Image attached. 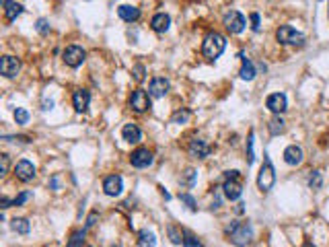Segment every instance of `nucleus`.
<instances>
[{"label": "nucleus", "instance_id": "obj_1", "mask_svg": "<svg viewBox=\"0 0 329 247\" xmlns=\"http://www.w3.org/2000/svg\"><path fill=\"white\" fill-rule=\"evenodd\" d=\"M226 48V39L224 35H220L218 31H212L204 37V44H202V54L206 60H216Z\"/></svg>", "mask_w": 329, "mask_h": 247}, {"label": "nucleus", "instance_id": "obj_2", "mask_svg": "<svg viewBox=\"0 0 329 247\" xmlns=\"http://www.w3.org/2000/svg\"><path fill=\"white\" fill-rule=\"evenodd\" d=\"M228 241L237 247H247L253 241V227L249 223H234L228 227Z\"/></svg>", "mask_w": 329, "mask_h": 247}, {"label": "nucleus", "instance_id": "obj_3", "mask_svg": "<svg viewBox=\"0 0 329 247\" xmlns=\"http://www.w3.org/2000/svg\"><path fill=\"white\" fill-rule=\"evenodd\" d=\"M222 192L228 200H239L243 194V183H241V173L239 171H226L224 173V183H222Z\"/></svg>", "mask_w": 329, "mask_h": 247}, {"label": "nucleus", "instance_id": "obj_4", "mask_svg": "<svg viewBox=\"0 0 329 247\" xmlns=\"http://www.w3.org/2000/svg\"><path fill=\"white\" fill-rule=\"evenodd\" d=\"M263 157L265 159H263V165H261L259 175H257V188L265 194V192H270L274 188V183H276V169H274V165H272L267 154H263Z\"/></svg>", "mask_w": 329, "mask_h": 247}, {"label": "nucleus", "instance_id": "obj_5", "mask_svg": "<svg viewBox=\"0 0 329 247\" xmlns=\"http://www.w3.org/2000/svg\"><path fill=\"white\" fill-rule=\"evenodd\" d=\"M276 39L282 44V46H305V35L301 31H296L294 27L290 25H282L278 31H276Z\"/></svg>", "mask_w": 329, "mask_h": 247}, {"label": "nucleus", "instance_id": "obj_6", "mask_svg": "<svg viewBox=\"0 0 329 247\" xmlns=\"http://www.w3.org/2000/svg\"><path fill=\"white\" fill-rule=\"evenodd\" d=\"M222 25L226 27L228 33H241V31L245 29V25H247V21L239 11H228L222 17Z\"/></svg>", "mask_w": 329, "mask_h": 247}, {"label": "nucleus", "instance_id": "obj_7", "mask_svg": "<svg viewBox=\"0 0 329 247\" xmlns=\"http://www.w3.org/2000/svg\"><path fill=\"white\" fill-rule=\"evenodd\" d=\"M62 60H64V64L70 66V68H78L82 62L86 60V52L80 48V46H68L62 54Z\"/></svg>", "mask_w": 329, "mask_h": 247}, {"label": "nucleus", "instance_id": "obj_8", "mask_svg": "<svg viewBox=\"0 0 329 247\" xmlns=\"http://www.w3.org/2000/svg\"><path fill=\"white\" fill-rule=\"evenodd\" d=\"M130 107L136 113H144L151 109V95L144 91V89H136L132 95H130Z\"/></svg>", "mask_w": 329, "mask_h": 247}, {"label": "nucleus", "instance_id": "obj_9", "mask_svg": "<svg viewBox=\"0 0 329 247\" xmlns=\"http://www.w3.org/2000/svg\"><path fill=\"white\" fill-rule=\"evenodd\" d=\"M130 163L136 169H144L148 165H153V152L148 150V148H136L130 154Z\"/></svg>", "mask_w": 329, "mask_h": 247}, {"label": "nucleus", "instance_id": "obj_10", "mask_svg": "<svg viewBox=\"0 0 329 247\" xmlns=\"http://www.w3.org/2000/svg\"><path fill=\"white\" fill-rule=\"evenodd\" d=\"M122 190H124V179L119 177V175H107L103 179V192H105V196L115 198V196L122 194Z\"/></svg>", "mask_w": 329, "mask_h": 247}, {"label": "nucleus", "instance_id": "obj_11", "mask_svg": "<svg viewBox=\"0 0 329 247\" xmlns=\"http://www.w3.org/2000/svg\"><path fill=\"white\" fill-rule=\"evenodd\" d=\"M19 70H21V62L15 56H3V60H0V72H3V76L15 78Z\"/></svg>", "mask_w": 329, "mask_h": 247}, {"label": "nucleus", "instance_id": "obj_12", "mask_svg": "<svg viewBox=\"0 0 329 247\" xmlns=\"http://www.w3.org/2000/svg\"><path fill=\"white\" fill-rule=\"evenodd\" d=\"M169 87L171 85H169V80L165 76H155L151 80V85H148V95L155 97V99H161L169 93Z\"/></svg>", "mask_w": 329, "mask_h": 247}, {"label": "nucleus", "instance_id": "obj_13", "mask_svg": "<svg viewBox=\"0 0 329 247\" xmlns=\"http://www.w3.org/2000/svg\"><path fill=\"white\" fill-rule=\"evenodd\" d=\"M265 107L274 113H282L288 107V99H286L284 93H272V95L265 99Z\"/></svg>", "mask_w": 329, "mask_h": 247}, {"label": "nucleus", "instance_id": "obj_14", "mask_svg": "<svg viewBox=\"0 0 329 247\" xmlns=\"http://www.w3.org/2000/svg\"><path fill=\"white\" fill-rule=\"evenodd\" d=\"M88 103H91V93H88L86 89H76L72 93V105L78 113L86 111L88 109Z\"/></svg>", "mask_w": 329, "mask_h": 247}, {"label": "nucleus", "instance_id": "obj_15", "mask_svg": "<svg viewBox=\"0 0 329 247\" xmlns=\"http://www.w3.org/2000/svg\"><path fill=\"white\" fill-rule=\"evenodd\" d=\"M15 175H17L21 181H31V179L35 177V167H33V163L27 161V159L19 161V163L15 165Z\"/></svg>", "mask_w": 329, "mask_h": 247}, {"label": "nucleus", "instance_id": "obj_16", "mask_svg": "<svg viewBox=\"0 0 329 247\" xmlns=\"http://www.w3.org/2000/svg\"><path fill=\"white\" fill-rule=\"evenodd\" d=\"M187 150H190V154H192L194 159H206L208 154H210V146H208V142L202 140V138H194L190 142Z\"/></svg>", "mask_w": 329, "mask_h": 247}, {"label": "nucleus", "instance_id": "obj_17", "mask_svg": "<svg viewBox=\"0 0 329 247\" xmlns=\"http://www.w3.org/2000/svg\"><path fill=\"white\" fill-rule=\"evenodd\" d=\"M284 163L286 165H301L303 163V148L301 146H296V144H290L286 146L284 150Z\"/></svg>", "mask_w": 329, "mask_h": 247}, {"label": "nucleus", "instance_id": "obj_18", "mask_svg": "<svg viewBox=\"0 0 329 247\" xmlns=\"http://www.w3.org/2000/svg\"><path fill=\"white\" fill-rule=\"evenodd\" d=\"M117 15H119V19H124L126 23H136L140 19V9L132 7V5H119L117 7Z\"/></svg>", "mask_w": 329, "mask_h": 247}, {"label": "nucleus", "instance_id": "obj_19", "mask_svg": "<svg viewBox=\"0 0 329 247\" xmlns=\"http://www.w3.org/2000/svg\"><path fill=\"white\" fill-rule=\"evenodd\" d=\"M122 136L126 142L130 144H138L142 140V130L136 126V124H126V126L122 128Z\"/></svg>", "mask_w": 329, "mask_h": 247}, {"label": "nucleus", "instance_id": "obj_20", "mask_svg": "<svg viewBox=\"0 0 329 247\" xmlns=\"http://www.w3.org/2000/svg\"><path fill=\"white\" fill-rule=\"evenodd\" d=\"M151 27H153V31H157V33H165V31H169V27H171V17L167 13H157L151 21Z\"/></svg>", "mask_w": 329, "mask_h": 247}, {"label": "nucleus", "instance_id": "obj_21", "mask_svg": "<svg viewBox=\"0 0 329 247\" xmlns=\"http://www.w3.org/2000/svg\"><path fill=\"white\" fill-rule=\"evenodd\" d=\"M241 78L243 80H253L255 78V66H253V62L249 60V58H245L243 54H241Z\"/></svg>", "mask_w": 329, "mask_h": 247}, {"label": "nucleus", "instance_id": "obj_22", "mask_svg": "<svg viewBox=\"0 0 329 247\" xmlns=\"http://www.w3.org/2000/svg\"><path fill=\"white\" fill-rule=\"evenodd\" d=\"M21 13H23V7L19 3H15V0H5V17H7V21H15Z\"/></svg>", "mask_w": 329, "mask_h": 247}, {"label": "nucleus", "instance_id": "obj_23", "mask_svg": "<svg viewBox=\"0 0 329 247\" xmlns=\"http://www.w3.org/2000/svg\"><path fill=\"white\" fill-rule=\"evenodd\" d=\"M267 128H270V134H272V136H278V134H282V132L286 130V121L280 117V113H276V115L270 119V124H267Z\"/></svg>", "mask_w": 329, "mask_h": 247}, {"label": "nucleus", "instance_id": "obj_24", "mask_svg": "<svg viewBox=\"0 0 329 247\" xmlns=\"http://www.w3.org/2000/svg\"><path fill=\"white\" fill-rule=\"evenodd\" d=\"M157 245V237H155V233H151V231H140L138 233V247H155Z\"/></svg>", "mask_w": 329, "mask_h": 247}, {"label": "nucleus", "instance_id": "obj_25", "mask_svg": "<svg viewBox=\"0 0 329 247\" xmlns=\"http://www.w3.org/2000/svg\"><path fill=\"white\" fill-rule=\"evenodd\" d=\"M84 243H86V229H80L70 235L66 247H84Z\"/></svg>", "mask_w": 329, "mask_h": 247}, {"label": "nucleus", "instance_id": "obj_26", "mask_svg": "<svg viewBox=\"0 0 329 247\" xmlns=\"http://www.w3.org/2000/svg\"><path fill=\"white\" fill-rule=\"evenodd\" d=\"M11 229L19 235H27L29 231H31V227H29V221L27 219H13L11 221Z\"/></svg>", "mask_w": 329, "mask_h": 247}, {"label": "nucleus", "instance_id": "obj_27", "mask_svg": "<svg viewBox=\"0 0 329 247\" xmlns=\"http://www.w3.org/2000/svg\"><path fill=\"white\" fill-rule=\"evenodd\" d=\"M196 179H198V173H196V169H192V167H187V169L181 173V185H185V188H194V185H196Z\"/></svg>", "mask_w": 329, "mask_h": 247}, {"label": "nucleus", "instance_id": "obj_28", "mask_svg": "<svg viewBox=\"0 0 329 247\" xmlns=\"http://www.w3.org/2000/svg\"><path fill=\"white\" fill-rule=\"evenodd\" d=\"M190 117H192V111L190 109H179V111L173 113L171 119H173V124H187Z\"/></svg>", "mask_w": 329, "mask_h": 247}, {"label": "nucleus", "instance_id": "obj_29", "mask_svg": "<svg viewBox=\"0 0 329 247\" xmlns=\"http://www.w3.org/2000/svg\"><path fill=\"white\" fill-rule=\"evenodd\" d=\"M167 231H169V237H171V241H173L175 245L183 243V235H185L183 231H179V229H177L175 225H169V229H167Z\"/></svg>", "mask_w": 329, "mask_h": 247}, {"label": "nucleus", "instance_id": "obj_30", "mask_svg": "<svg viewBox=\"0 0 329 247\" xmlns=\"http://www.w3.org/2000/svg\"><path fill=\"white\" fill-rule=\"evenodd\" d=\"M183 247H204V245H202V241H200L196 235L185 233V235H183Z\"/></svg>", "mask_w": 329, "mask_h": 247}, {"label": "nucleus", "instance_id": "obj_31", "mask_svg": "<svg viewBox=\"0 0 329 247\" xmlns=\"http://www.w3.org/2000/svg\"><path fill=\"white\" fill-rule=\"evenodd\" d=\"M321 183H323L321 173H319V171H313V173L309 175V185H311L313 190H319V188H321Z\"/></svg>", "mask_w": 329, "mask_h": 247}, {"label": "nucleus", "instance_id": "obj_32", "mask_svg": "<svg viewBox=\"0 0 329 247\" xmlns=\"http://www.w3.org/2000/svg\"><path fill=\"white\" fill-rule=\"evenodd\" d=\"M15 121L21 124V126H23V124H27V121H29V111L23 109V107H17V109H15Z\"/></svg>", "mask_w": 329, "mask_h": 247}, {"label": "nucleus", "instance_id": "obj_33", "mask_svg": "<svg viewBox=\"0 0 329 247\" xmlns=\"http://www.w3.org/2000/svg\"><path fill=\"white\" fill-rule=\"evenodd\" d=\"M253 132L249 134V138H247V165H253V161H255V154H253Z\"/></svg>", "mask_w": 329, "mask_h": 247}, {"label": "nucleus", "instance_id": "obj_34", "mask_svg": "<svg viewBox=\"0 0 329 247\" xmlns=\"http://www.w3.org/2000/svg\"><path fill=\"white\" fill-rule=\"evenodd\" d=\"M132 76H134V80H136V83H142V80H144V76H146V68H144L142 64H136V66L132 68Z\"/></svg>", "mask_w": 329, "mask_h": 247}, {"label": "nucleus", "instance_id": "obj_35", "mask_svg": "<svg viewBox=\"0 0 329 247\" xmlns=\"http://www.w3.org/2000/svg\"><path fill=\"white\" fill-rule=\"evenodd\" d=\"M179 200H181L192 212H196L198 210V206H196V200H194V196H190V194H179Z\"/></svg>", "mask_w": 329, "mask_h": 247}, {"label": "nucleus", "instance_id": "obj_36", "mask_svg": "<svg viewBox=\"0 0 329 247\" xmlns=\"http://www.w3.org/2000/svg\"><path fill=\"white\" fill-rule=\"evenodd\" d=\"M35 29L39 31V35H48V33H50V23H48L45 19H39L37 25H35Z\"/></svg>", "mask_w": 329, "mask_h": 247}, {"label": "nucleus", "instance_id": "obj_37", "mask_svg": "<svg viewBox=\"0 0 329 247\" xmlns=\"http://www.w3.org/2000/svg\"><path fill=\"white\" fill-rule=\"evenodd\" d=\"M0 163H3V167H0V175H7L9 173V154H0Z\"/></svg>", "mask_w": 329, "mask_h": 247}, {"label": "nucleus", "instance_id": "obj_38", "mask_svg": "<svg viewBox=\"0 0 329 247\" xmlns=\"http://www.w3.org/2000/svg\"><path fill=\"white\" fill-rule=\"evenodd\" d=\"M29 198H31V194H29V192H23L19 198H15V200H13V206H23V204H25Z\"/></svg>", "mask_w": 329, "mask_h": 247}, {"label": "nucleus", "instance_id": "obj_39", "mask_svg": "<svg viewBox=\"0 0 329 247\" xmlns=\"http://www.w3.org/2000/svg\"><path fill=\"white\" fill-rule=\"evenodd\" d=\"M251 29L259 31V15L257 13H251Z\"/></svg>", "mask_w": 329, "mask_h": 247}, {"label": "nucleus", "instance_id": "obj_40", "mask_svg": "<svg viewBox=\"0 0 329 247\" xmlns=\"http://www.w3.org/2000/svg\"><path fill=\"white\" fill-rule=\"evenodd\" d=\"M11 206H13V200H9L7 196H5V198H0V208H3V210L11 208Z\"/></svg>", "mask_w": 329, "mask_h": 247}, {"label": "nucleus", "instance_id": "obj_41", "mask_svg": "<svg viewBox=\"0 0 329 247\" xmlns=\"http://www.w3.org/2000/svg\"><path fill=\"white\" fill-rule=\"evenodd\" d=\"M97 216H99L97 212H93L91 216H88V219H86V229H91V227L95 225V221H97Z\"/></svg>", "mask_w": 329, "mask_h": 247}, {"label": "nucleus", "instance_id": "obj_42", "mask_svg": "<svg viewBox=\"0 0 329 247\" xmlns=\"http://www.w3.org/2000/svg\"><path fill=\"white\" fill-rule=\"evenodd\" d=\"M52 107H54V101H52V99H43V101H41V109H43V111H50Z\"/></svg>", "mask_w": 329, "mask_h": 247}, {"label": "nucleus", "instance_id": "obj_43", "mask_svg": "<svg viewBox=\"0 0 329 247\" xmlns=\"http://www.w3.org/2000/svg\"><path fill=\"white\" fill-rule=\"evenodd\" d=\"M301 247H315V245H313V243H311V241H305V243H303V245H301Z\"/></svg>", "mask_w": 329, "mask_h": 247}, {"label": "nucleus", "instance_id": "obj_44", "mask_svg": "<svg viewBox=\"0 0 329 247\" xmlns=\"http://www.w3.org/2000/svg\"><path fill=\"white\" fill-rule=\"evenodd\" d=\"M111 247H119V245H111Z\"/></svg>", "mask_w": 329, "mask_h": 247}, {"label": "nucleus", "instance_id": "obj_45", "mask_svg": "<svg viewBox=\"0 0 329 247\" xmlns=\"http://www.w3.org/2000/svg\"><path fill=\"white\" fill-rule=\"evenodd\" d=\"M327 17H329V9H327Z\"/></svg>", "mask_w": 329, "mask_h": 247}]
</instances>
